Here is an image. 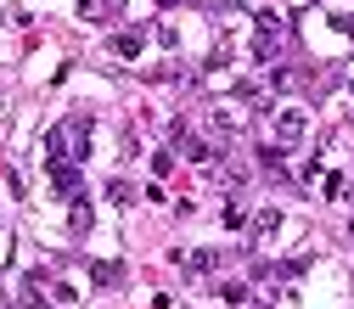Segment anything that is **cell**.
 I'll return each instance as SVG.
<instances>
[{
  "mask_svg": "<svg viewBox=\"0 0 354 309\" xmlns=\"http://www.w3.org/2000/svg\"><path fill=\"white\" fill-rule=\"evenodd\" d=\"M91 158V113H68L46 129V163H84Z\"/></svg>",
  "mask_w": 354,
  "mask_h": 309,
  "instance_id": "6da1fadb",
  "label": "cell"
},
{
  "mask_svg": "<svg viewBox=\"0 0 354 309\" xmlns=\"http://www.w3.org/2000/svg\"><path fill=\"white\" fill-rule=\"evenodd\" d=\"M276 46H281V17H276V12H264V17H259V34H253V57H259V62H270Z\"/></svg>",
  "mask_w": 354,
  "mask_h": 309,
  "instance_id": "7a4b0ae2",
  "label": "cell"
},
{
  "mask_svg": "<svg viewBox=\"0 0 354 309\" xmlns=\"http://www.w3.org/2000/svg\"><path fill=\"white\" fill-rule=\"evenodd\" d=\"M46 169H51V186H57L68 203L84 197V186H79V163H46Z\"/></svg>",
  "mask_w": 354,
  "mask_h": 309,
  "instance_id": "3957f363",
  "label": "cell"
},
{
  "mask_svg": "<svg viewBox=\"0 0 354 309\" xmlns=\"http://www.w3.org/2000/svg\"><path fill=\"white\" fill-rule=\"evenodd\" d=\"M276 135H281V147H298L304 141V113H276Z\"/></svg>",
  "mask_w": 354,
  "mask_h": 309,
  "instance_id": "277c9868",
  "label": "cell"
},
{
  "mask_svg": "<svg viewBox=\"0 0 354 309\" xmlns=\"http://www.w3.org/2000/svg\"><path fill=\"white\" fill-rule=\"evenodd\" d=\"M141 46H147V34H141V28H118V34H113V51H118L124 62H129V57H141Z\"/></svg>",
  "mask_w": 354,
  "mask_h": 309,
  "instance_id": "5b68a950",
  "label": "cell"
},
{
  "mask_svg": "<svg viewBox=\"0 0 354 309\" xmlns=\"http://www.w3.org/2000/svg\"><path fill=\"white\" fill-rule=\"evenodd\" d=\"M276 225H281V208H259V214H253V242H264Z\"/></svg>",
  "mask_w": 354,
  "mask_h": 309,
  "instance_id": "8992f818",
  "label": "cell"
},
{
  "mask_svg": "<svg viewBox=\"0 0 354 309\" xmlns=\"http://www.w3.org/2000/svg\"><path fill=\"white\" fill-rule=\"evenodd\" d=\"M281 158H287V147H259V169H264V174H287Z\"/></svg>",
  "mask_w": 354,
  "mask_h": 309,
  "instance_id": "52a82bcc",
  "label": "cell"
},
{
  "mask_svg": "<svg viewBox=\"0 0 354 309\" xmlns=\"http://www.w3.org/2000/svg\"><path fill=\"white\" fill-rule=\"evenodd\" d=\"M68 225H73V236H84V231H91V203H84V197H73V214H68Z\"/></svg>",
  "mask_w": 354,
  "mask_h": 309,
  "instance_id": "ba28073f",
  "label": "cell"
},
{
  "mask_svg": "<svg viewBox=\"0 0 354 309\" xmlns=\"http://www.w3.org/2000/svg\"><path fill=\"white\" fill-rule=\"evenodd\" d=\"M214 264H219V259H214L208 247H203V253H186V270H192V276H208V270H214Z\"/></svg>",
  "mask_w": 354,
  "mask_h": 309,
  "instance_id": "9c48e42d",
  "label": "cell"
},
{
  "mask_svg": "<svg viewBox=\"0 0 354 309\" xmlns=\"http://www.w3.org/2000/svg\"><path fill=\"white\" fill-rule=\"evenodd\" d=\"M91 281H96V287H113V281H118V264H102V259H96V264H91Z\"/></svg>",
  "mask_w": 354,
  "mask_h": 309,
  "instance_id": "30bf717a",
  "label": "cell"
},
{
  "mask_svg": "<svg viewBox=\"0 0 354 309\" xmlns=\"http://www.w3.org/2000/svg\"><path fill=\"white\" fill-rule=\"evenodd\" d=\"M219 298H225V303H236V309H242V303H248V298H253V292H248V287H242V281H225V287H219Z\"/></svg>",
  "mask_w": 354,
  "mask_h": 309,
  "instance_id": "8fae6325",
  "label": "cell"
},
{
  "mask_svg": "<svg viewBox=\"0 0 354 309\" xmlns=\"http://www.w3.org/2000/svg\"><path fill=\"white\" fill-rule=\"evenodd\" d=\"M118 0H84V17H113Z\"/></svg>",
  "mask_w": 354,
  "mask_h": 309,
  "instance_id": "7c38bea8",
  "label": "cell"
},
{
  "mask_svg": "<svg viewBox=\"0 0 354 309\" xmlns=\"http://www.w3.org/2000/svg\"><path fill=\"white\" fill-rule=\"evenodd\" d=\"M107 197H113V203H129V197H136V186H129V180H107Z\"/></svg>",
  "mask_w": 354,
  "mask_h": 309,
  "instance_id": "4fadbf2b",
  "label": "cell"
},
{
  "mask_svg": "<svg viewBox=\"0 0 354 309\" xmlns=\"http://www.w3.org/2000/svg\"><path fill=\"white\" fill-rule=\"evenodd\" d=\"M225 225H231V231H242V225H248V208H242V203H231V208H225Z\"/></svg>",
  "mask_w": 354,
  "mask_h": 309,
  "instance_id": "5bb4252c",
  "label": "cell"
},
{
  "mask_svg": "<svg viewBox=\"0 0 354 309\" xmlns=\"http://www.w3.org/2000/svg\"><path fill=\"white\" fill-rule=\"evenodd\" d=\"M337 28H348V34H354V17H343V23H337Z\"/></svg>",
  "mask_w": 354,
  "mask_h": 309,
  "instance_id": "9a60e30c",
  "label": "cell"
},
{
  "mask_svg": "<svg viewBox=\"0 0 354 309\" xmlns=\"http://www.w3.org/2000/svg\"><path fill=\"white\" fill-rule=\"evenodd\" d=\"M287 6H298V0H287Z\"/></svg>",
  "mask_w": 354,
  "mask_h": 309,
  "instance_id": "2e32d148",
  "label": "cell"
},
{
  "mask_svg": "<svg viewBox=\"0 0 354 309\" xmlns=\"http://www.w3.org/2000/svg\"><path fill=\"white\" fill-rule=\"evenodd\" d=\"M348 231H354V219H348Z\"/></svg>",
  "mask_w": 354,
  "mask_h": 309,
  "instance_id": "e0dca14e",
  "label": "cell"
}]
</instances>
